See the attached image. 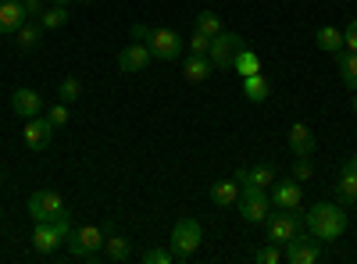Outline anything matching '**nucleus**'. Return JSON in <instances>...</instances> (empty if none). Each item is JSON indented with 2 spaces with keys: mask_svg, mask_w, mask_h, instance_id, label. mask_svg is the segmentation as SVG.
<instances>
[{
  "mask_svg": "<svg viewBox=\"0 0 357 264\" xmlns=\"http://www.w3.org/2000/svg\"><path fill=\"white\" fill-rule=\"evenodd\" d=\"M347 211L340 208V203H314V208L304 215V228L311 232V236H318L321 243H333L340 240L347 232Z\"/></svg>",
  "mask_w": 357,
  "mask_h": 264,
  "instance_id": "obj_1",
  "label": "nucleus"
},
{
  "mask_svg": "<svg viewBox=\"0 0 357 264\" xmlns=\"http://www.w3.org/2000/svg\"><path fill=\"white\" fill-rule=\"evenodd\" d=\"M236 208H240L243 222L264 225V218L272 215V196H268V189H261V186L240 183V200H236Z\"/></svg>",
  "mask_w": 357,
  "mask_h": 264,
  "instance_id": "obj_2",
  "label": "nucleus"
},
{
  "mask_svg": "<svg viewBox=\"0 0 357 264\" xmlns=\"http://www.w3.org/2000/svg\"><path fill=\"white\" fill-rule=\"evenodd\" d=\"M301 208H279L275 215H268L264 218V225H268V243H275V247H286L293 236H301L304 232V218L296 215Z\"/></svg>",
  "mask_w": 357,
  "mask_h": 264,
  "instance_id": "obj_3",
  "label": "nucleus"
},
{
  "mask_svg": "<svg viewBox=\"0 0 357 264\" xmlns=\"http://www.w3.org/2000/svg\"><path fill=\"white\" fill-rule=\"evenodd\" d=\"M200 243H204L200 222H197V218H178L175 228H172V254H175V261L193 257V254L200 250Z\"/></svg>",
  "mask_w": 357,
  "mask_h": 264,
  "instance_id": "obj_4",
  "label": "nucleus"
},
{
  "mask_svg": "<svg viewBox=\"0 0 357 264\" xmlns=\"http://www.w3.org/2000/svg\"><path fill=\"white\" fill-rule=\"evenodd\" d=\"M247 47V40L243 36H236V33H222L211 40V50H207V57H211V65H215V72H232V65H236V54H240Z\"/></svg>",
  "mask_w": 357,
  "mask_h": 264,
  "instance_id": "obj_5",
  "label": "nucleus"
},
{
  "mask_svg": "<svg viewBox=\"0 0 357 264\" xmlns=\"http://www.w3.org/2000/svg\"><path fill=\"white\" fill-rule=\"evenodd\" d=\"M68 254L79 261H97L104 254V228H97V225L75 228L68 236Z\"/></svg>",
  "mask_w": 357,
  "mask_h": 264,
  "instance_id": "obj_6",
  "label": "nucleus"
},
{
  "mask_svg": "<svg viewBox=\"0 0 357 264\" xmlns=\"http://www.w3.org/2000/svg\"><path fill=\"white\" fill-rule=\"evenodd\" d=\"M68 208H65L61 193H54V189H36L33 196H29V215H33V222H54Z\"/></svg>",
  "mask_w": 357,
  "mask_h": 264,
  "instance_id": "obj_7",
  "label": "nucleus"
},
{
  "mask_svg": "<svg viewBox=\"0 0 357 264\" xmlns=\"http://www.w3.org/2000/svg\"><path fill=\"white\" fill-rule=\"evenodd\" d=\"M282 261H289V264H318L321 261V240L318 236H293L289 243H286V250H282Z\"/></svg>",
  "mask_w": 357,
  "mask_h": 264,
  "instance_id": "obj_8",
  "label": "nucleus"
},
{
  "mask_svg": "<svg viewBox=\"0 0 357 264\" xmlns=\"http://www.w3.org/2000/svg\"><path fill=\"white\" fill-rule=\"evenodd\" d=\"M146 47L158 61H178V54H183V36L172 33V29H151V36H146Z\"/></svg>",
  "mask_w": 357,
  "mask_h": 264,
  "instance_id": "obj_9",
  "label": "nucleus"
},
{
  "mask_svg": "<svg viewBox=\"0 0 357 264\" xmlns=\"http://www.w3.org/2000/svg\"><path fill=\"white\" fill-rule=\"evenodd\" d=\"M151 47L146 43H139V40H132L129 47H122V54H118V68H122L126 75H136V72H143L146 65H151Z\"/></svg>",
  "mask_w": 357,
  "mask_h": 264,
  "instance_id": "obj_10",
  "label": "nucleus"
},
{
  "mask_svg": "<svg viewBox=\"0 0 357 264\" xmlns=\"http://www.w3.org/2000/svg\"><path fill=\"white\" fill-rule=\"evenodd\" d=\"M50 136H54V125H50V118H25V129H22V139H25V146L29 150H43V146L50 143Z\"/></svg>",
  "mask_w": 357,
  "mask_h": 264,
  "instance_id": "obj_11",
  "label": "nucleus"
},
{
  "mask_svg": "<svg viewBox=\"0 0 357 264\" xmlns=\"http://www.w3.org/2000/svg\"><path fill=\"white\" fill-rule=\"evenodd\" d=\"M11 111L18 114V118H36V114L43 111V97H40V90H29V86L15 90V93H11Z\"/></svg>",
  "mask_w": 357,
  "mask_h": 264,
  "instance_id": "obj_12",
  "label": "nucleus"
},
{
  "mask_svg": "<svg viewBox=\"0 0 357 264\" xmlns=\"http://www.w3.org/2000/svg\"><path fill=\"white\" fill-rule=\"evenodd\" d=\"M289 150H293L296 157H314L318 139H314L311 125H304V122H293V125H289Z\"/></svg>",
  "mask_w": 357,
  "mask_h": 264,
  "instance_id": "obj_13",
  "label": "nucleus"
},
{
  "mask_svg": "<svg viewBox=\"0 0 357 264\" xmlns=\"http://www.w3.org/2000/svg\"><path fill=\"white\" fill-rule=\"evenodd\" d=\"M301 200H304V186L296 183L293 175L286 183H272V203L275 208H289L293 211V208H301Z\"/></svg>",
  "mask_w": 357,
  "mask_h": 264,
  "instance_id": "obj_14",
  "label": "nucleus"
},
{
  "mask_svg": "<svg viewBox=\"0 0 357 264\" xmlns=\"http://www.w3.org/2000/svg\"><path fill=\"white\" fill-rule=\"evenodd\" d=\"M61 243L65 240H61V232H57L54 222H36V228H33V250L36 254H54Z\"/></svg>",
  "mask_w": 357,
  "mask_h": 264,
  "instance_id": "obj_15",
  "label": "nucleus"
},
{
  "mask_svg": "<svg viewBox=\"0 0 357 264\" xmlns=\"http://www.w3.org/2000/svg\"><path fill=\"white\" fill-rule=\"evenodd\" d=\"M25 18L29 15H25V8L18 4V0H0V36H15Z\"/></svg>",
  "mask_w": 357,
  "mask_h": 264,
  "instance_id": "obj_16",
  "label": "nucleus"
},
{
  "mask_svg": "<svg viewBox=\"0 0 357 264\" xmlns=\"http://www.w3.org/2000/svg\"><path fill=\"white\" fill-rule=\"evenodd\" d=\"M43 33H47V29L40 25V18H25V22L18 25V33H15L18 50H36V47L43 43Z\"/></svg>",
  "mask_w": 357,
  "mask_h": 264,
  "instance_id": "obj_17",
  "label": "nucleus"
},
{
  "mask_svg": "<svg viewBox=\"0 0 357 264\" xmlns=\"http://www.w3.org/2000/svg\"><path fill=\"white\" fill-rule=\"evenodd\" d=\"M211 72H215V65H211V57H207V54H190L183 61V79L186 82H204Z\"/></svg>",
  "mask_w": 357,
  "mask_h": 264,
  "instance_id": "obj_18",
  "label": "nucleus"
},
{
  "mask_svg": "<svg viewBox=\"0 0 357 264\" xmlns=\"http://www.w3.org/2000/svg\"><path fill=\"white\" fill-rule=\"evenodd\" d=\"M236 183H250V186H261V189H272L275 168H272V164H254V168H247V171L236 175Z\"/></svg>",
  "mask_w": 357,
  "mask_h": 264,
  "instance_id": "obj_19",
  "label": "nucleus"
},
{
  "mask_svg": "<svg viewBox=\"0 0 357 264\" xmlns=\"http://www.w3.org/2000/svg\"><path fill=\"white\" fill-rule=\"evenodd\" d=\"M211 200L218 203V208H232V203L240 200V183L236 179H218L211 186Z\"/></svg>",
  "mask_w": 357,
  "mask_h": 264,
  "instance_id": "obj_20",
  "label": "nucleus"
},
{
  "mask_svg": "<svg viewBox=\"0 0 357 264\" xmlns=\"http://www.w3.org/2000/svg\"><path fill=\"white\" fill-rule=\"evenodd\" d=\"M336 68H340V79L347 90H357V54L354 50H340L336 54Z\"/></svg>",
  "mask_w": 357,
  "mask_h": 264,
  "instance_id": "obj_21",
  "label": "nucleus"
},
{
  "mask_svg": "<svg viewBox=\"0 0 357 264\" xmlns=\"http://www.w3.org/2000/svg\"><path fill=\"white\" fill-rule=\"evenodd\" d=\"M268 93H272V86H268V79H264L261 72L243 79V97H247L250 104H264V100H268Z\"/></svg>",
  "mask_w": 357,
  "mask_h": 264,
  "instance_id": "obj_22",
  "label": "nucleus"
},
{
  "mask_svg": "<svg viewBox=\"0 0 357 264\" xmlns=\"http://www.w3.org/2000/svg\"><path fill=\"white\" fill-rule=\"evenodd\" d=\"M314 40H318V50H325V54H340V50H343V29L321 25Z\"/></svg>",
  "mask_w": 357,
  "mask_h": 264,
  "instance_id": "obj_23",
  "label": "nucleus"
},
{
  "mask_svg": "<svg viewBox=\"0 0 357 264\" xmlns=\"http://www.w3.org/2000/svg\"><path fill=\"white\" fill-rule=\"evenodd\" d=\"M232 72H236V75H243V79H247V75H257V72H261V57H257L250 47H243L240 54H236Z\"/></svg>",
  "mask_w": 357,
  "mask_h": 264,
  "instance_id": "obj_24",
  "label": "nucleus"
},
{
  "mask_svg": "<svg viewBox=\"0 0 357 264\" xmlns=\"http://www.w3.org/2000/svg\"><path fill=\"white\" fill-rule=\"evenodd\" d=\"M104 257H107V261H126V257H129V240L118 236V232H107V240H104Z\"/></svg>",
  "mask_w": 357,
  "mask_h": 264,
  "instance_id": "obj_25",
  "label": "nucleus"
},
{
  "mask_svg": "<svg viewBox=\"0 0 357 264\" xmlns=\"http://www.w3.org/2000/svg\"><path fill=\"white\" fill-rule=\"evenodd\" d=\"M40 25H43V29H61V25H68V4H54V8H43V15H40Z\"/></svg>",
  "mask_w": 357,
  "mask_h": 264,
  "instance_id": "obj_26",
  "label": "nucleus"
},
{
  "mask_svg": "<svg viewBox=\"0 0 357 264\" xmlns=\"http://www.w3.org/2000/svg\"><path fill=\"white\" fill-rule=\"evenodd\" d=\"M336 193H340L343 203H354V200H357V175H354V171H343V175H340Z\"/></svg>",
  "mask_w": 357,
  "mask_h": 264,
  "instance_id": "obj_27",
  "label": "nucleus"
},
{
  "mask_svg": "<svg viewBox=\"0 0 357 264\" xmlns=\"http://www.w3.org/2000/svg\"><path fill=\"white\" fill-rule=\"evenodd\" d=\"M197 29H200L204 36H211V40H215V36L222 33V18H218L215 11H200V15H197Z\"/></svg>",
  "mask_w": 357,
  "mask_h": 264,
  "instance_id": "obj_28",
  "label": "nucleus"
},
{
  "mask_svg": "<svg viewBox=\"0 0 357 264\" xmlns=\"http://www.w3.org/2000/svg\"><path fill=\"white\" fill-rule=\"evenodd\" d=\"M57 93H61V100H65V104H72V100H79V97H82V82H79L75 75H65V79H61V86H57Z\"/></svg>",
  "mask_w": 357,
  "mask_h": 264,
  "instance_id": "obj_29",
  "label": "nucleus"
},
{
  "mask_svg": "<svg viewBox=\"0 0 357 264\" xmlns=\"http://www.w3.org/2000/svg\"><path fill=\"white\" fill-rule=\"evenodd\" d=\"M254 261H257V264H279V261H282V250H279L275 243H268V247H261V250L254 254Z\"/></svg>",
  "mask_w": 357,
  "mask_h": 264,
  "instance_id": "obj_30",
  "label": "nucleus"
},
{
  "mask_svg": "<svg viewBox=\"0 0 357 264\" xmlns=\"http://www.w3.org/2000/svg\"><path fill=\"white\" fill-rule=\"evenodd\" d=\"M143 261H146V264H172V261H175V254H172V247H168V250H161V247H151V250L143 254Z\"/></svg>",
  "mask_w": 357,
  "mask_h": 264,
  "instance_id": "obj_31",
  "label": "nucleus"
},
{
  "mask_svg": "<svg viewBox=\"0 0 357 264\" xmlns=\"http://www.w3.org/2000/svg\"><path fill=\"white\" fill-rule=\"evenodd\" d=\"M47 118H50V125L57 129V125H68V118H72V114H68V104L61 100V104H54L50 111H47Z\"/></svg>",
  "mask_w": 357,
  "mask_h": 264,
  "instance_id": "obj_32",
  "label": "nucleus"
},
{
  "mask_svg": "<svg viewBox=\"0 0 357 264\" xmlns=\"http://www.w3.org/2000/svg\"><path fill=\"white\" fill-rule=\"evenodd\" d=\"M186 43H190V54H207V50H211V36H204L200 29H197Z\"/></svg>",
  "mask_w": 357,
  "mask_h": 264,
  "instance_id": "obj_33",
  "label": "nucleus"
},
{
  "mask_svg": "<svg viewBox=\"0 0 357 264\" xmlns=\"http://www.w3.org/2000/svg\"><path fill=\"white\" fill-rule=\"evenodd\" d=\"M311 171H314V168H311V157H296V164H293V179H296V183H307Z\"/></svg>",
  "mask_w": 357,
  "mask_h": 264,
  "instance_id": "obj_34",
  "label": "nucleus"
},
{
  "mask_svg": "<svg viewBox=\"0 0 357 264\" xmlns=\"http://www.w3.org/2000/svg\"><path fill=\"white\" fill-rule=\"evenodd\" d=\"M343 50H354L357 54V18H350V25L343 29Z\"/></svg>",
  "mask_w": 357,
  "mask_h": 264,
  "instance_id": "obj_35",
  "label": "nucleus"
},
{
  "mask_svg": "<svg viewBox=\"0 0 357 264\" xmlns=\"http://www.w3.org/2000/svg\"><path fill=\"white\" fill-rule=\"evenodd\" d=\"M18 4L25 8L29 18H40V15H43V0H18Z\"/></svg>",
  "mask_w": 357,
  "mask_h": 264,
  "instance_id": "obj_36",
  "label": "nucleus"
},
{
  "mask_svg": "<svg viewBox=\"0 0 357 264\" xmlns=\"http://www.w3.org/2000/svg\"><path fill=\"white\" fill-rule=\"evenodd\" d=\"M146 36H151V29H146V25H132V40H146Z\"/></svg>",
  "mask_w": 357,
  "mask_h": 264,
  "instance_id": "obj_37",
  "label": "nucleus"
},
{
  "mask_svg": "<svg viewBox=\"0 0 357 264\" xmlns=\"http://www.w3.org/2000/svg\"><path fill=\"white\" fill-rule=\"evenodd\" d=\"M343 171H354V175H357V154H350V157L343 161Z\"/></svg>",
  "mask_w": 357,
  "mask_h": 264,
  "instance_id": "obj_38",
  "label": "nucleus"
},
{
  "mask_svg": "<svg viewBox=\"0 0 357 264\" xmlns=\"http://www.w3.org/2000/svg\"><path fill=\"white\" fill-rule=\"evenodd\" d=\"M54 4H72V0H54Z\"/></svg>",
  "mask_w": 357,
  "mask_h": 264,
  "instance_id": "obj_39",
  "label": "nucleus"
},
{
  "mask_svg": "<svg viewBox=\"0 0 357 264\" xmlns=\"http://www.w3.org/2000/svg\"><path fill=\"white\" fill-rule=\"evenodd\" d=\"M0 186H4V171H0Z\"/></svg>",
  "mask_w": 357,
  "mask_h": 264,
  "instance_id": "obj_40",
  "label": "nucleus"
},
{
  "mask_svg": "<svg viewBox=\"0 0 357 264\" xmlns=\"http://www.w3.org/2000/svg\"><path fill=\"white\" fill-rule=\"evenodd\" d=\"M354 114H357V97H354Z\"/></svg>",
  "mask_w": 357,
  "mask_h": 264,
  "instance_id": "obj_41",
  "label": "nucleus"
},
{
  "mask_svg": "<svg viewBox=\"0 0 357 264\" xmlns=\"http://www.w3.org/2000/svg\"><path fill=\"white\" fill-rule=\"evenodd\" d=\"M82 4H93V0H82Z\"/></svg>",
  "mask_w": 357,
  "mask_h": 264,
  "instance_id": "obj_42",
  "label": "nucleus"
}]
</instances>
